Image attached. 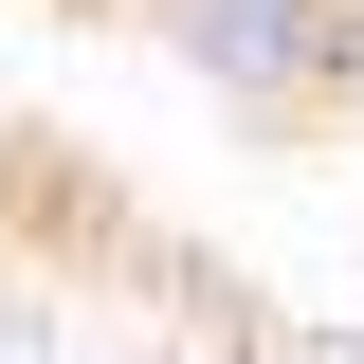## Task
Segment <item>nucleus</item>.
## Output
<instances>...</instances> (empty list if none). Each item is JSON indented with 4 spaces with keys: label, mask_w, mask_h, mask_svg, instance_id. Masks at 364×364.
<instances>
[{
    "label": "nucleus",
    "mask_w": 364,
    "mask_h": 364,
    "mask_svg": "<svg viewBox=\"0 0 364 364\" xmlns=\"http://www.w3.org/2000/svg\"><path fill=\"white\" fill-rule=\"evenodd\" d=\"M109 18H128L182 91L255 109V128H310V109H346V73H364V0H109Z\"/></svg>",
    "instance_id": "f257e3e1"
}]
</instances>
